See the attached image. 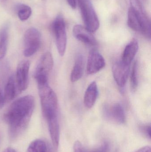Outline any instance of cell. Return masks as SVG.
Instances as JSON below:
<instances>
[{"mask_svg": "<svg viewBox=\"0 0 151 152\" xmlns=\"http://www.w3.org/2000/svg\"><path fill=\"white\" fill-rule=\"evenodd\" d=\"M34 107V98L30 95L18 98L10 105L4 115V119L9 126L11 138L15 139L25 131Z\"/></svg>", "mask_w": 151, "mask_h": 152, "instance_id": "obj_1", "label": "cell"}, {"mask_svg": "<svg viewBox=\"0 0 151 152\" xmlns=\"http://www.w3.org/2000/svg\"><path fill=\"white\" fill-rule=\"evenodd\" d=\"M130 7L128 13L127 24L132 30L141 33L150 39L151 22L140 0H130Z\"/></svg>", "mask_w": 151, "mask_h": 152, "instance_id": "obj_2", "label": "cell"}, {"mask_svg": "<svg viewBox=\"0 0 151 152\" xmlns=\"http://www.w3.org/2000/svg\"><path fill=\"white\" fill-rule=\"evenodd\" d=\"M42 111L46 120L58 116V102L56 95L48 83L38 86Z\"/></svg>", "mask_w": 151, "mask_h": 152, "instance_id": "obj_3", "label": "cell"}, {"mask_svg": "<svg viewBox=\"0 0 151 152\" xmlns=\"http://www.w3.org/2000/svg\"><path fill=\"white\" fill-rule=\"evenodd\" d=\"M85 27L91 33L96 32L100 26L97 14L90 0H77Z\"/></svg>", "mask_w": 151, "mask_h": 152, "instance_id": "obj_4", "label": "cell"}, {"mask_svg": "<svg viewBox=\"0 0 151 152\" xmlns=\"http://www.w3.org/2000/svg\"><path fill=\"white\" fill-rule=\"evenodd\" d=\"M53 65L54 61L51 53L47 52L43 54L35 72V78L38 86L48 83V77L53 68Z\"/></svg>", "mask_w": 151, "mask_h": 152, "instance_id": "obj_5", "label": "cell"}, {"mask_svg": "<svg viewBox=\"0 0 151 152\" xmlns=\"http://www.w3.org/2000/svg\"><path fill=\"white\" fill-rule=\"evenodd\" d=\"M52 29L58 52L60 56H63L66 49L67 36L65 22L62 15H59L55 19L52 24Z\"/></svg>", "mask_w": 151, "mask_h": 152, "instance_id": "obj_6", "label": "cell"}, {"mask_svg": "<svg viewBox=\"0 0 151 152\" xmlns=\"http://www.w3.org/2000/svg\"><path fill=\"white\" fill-rule=\"evenodd\" d=\"M41 43V35L35 28H28L24 37V54L25 57H30L35 54L39 50Z\"/></svg>", "mask_w": 151, "mask_h": 152, "instance_id": "obj_7", "label": "cell"}, {"mask_svg": "<svg viewBox=\"0 0 151 152\" xmlns=\"http://www.w3.org/2000/svg\"><path fill=\"white\" fill-rule=\"evenodd\" d=\"M29 68L30 63L28 61H22L18 65L15 80L19 93L25 90L28 86Z\"/></svg>", "mask_w": 151, "mask_h": 152, "instance_id": "obj_8", "label": "cell"}, {"mask_svg": "<svg viewBox=\"0 0 151 152\" xmlns=\"http://www.w3.org/2000/svg\"><path fill=\"white\" fill-rule=\"evenodd\" d=\"M104 114L109 121L118 124H124L126 121V114L121 104L116 103L104 107Z\"/></svg>", "mask_w": 151, "mask_h": 152, "instance_id": "obj_9", "label": "cell"}, {"mask_svg": "<svg viewBox=\"0 0 151 152\" xmlns=\"http://www.w3.org/2000/svg\"><path fill=\"white\" fill-rule=\"evenodd\" d=\"M113 75L117 85L120 87L125 86L130 72V65L121 61L116 62L113 67Z\"/></svg>", "mask_w": 151, "mask_h": 152, "instance_id": "obj_10", "label": "cell"}, {"mask_svg": "<svg viewBox=\"0 0 151 152\" xmlns=\"http://www.w3.org/2000/svg\"><path fill=\"white\" fill-rule=\"evenodd\" d=\"M105 65L103 57L97 51H91L88 58L87 73L90 75L96 74L103 69Z\"/></svg>", "mask_w": 151, "mask_h": 152, "instance_id": "obj_11", "label": "cell"}, {"mask_svg": "<svg viewBox=\"0 0 151 152\" xmlns=\"http://www.w3.org/2000/svg\"><path fill=\"white\" fill-rule=\"evenodd\" d=\"M73 34L77 40L90 46H95L97 44V40L92 33L86 27L76 25L73 28Z\"/></svg>", "mask_w": 151, "mask_h": 152, "instance_id": "obj_12", "label": "cell"}, {"mask_svg": "<svg viewBox=\"0 0 151 152\" xmlns=\"http://www.w3.org/2000/svg\"><path fill=\"white\" fill-rule=\"evenodd\" d=\"M49 132L52 145L56 150L58 148L59 142V125L58 116L52 117L47 120Z\"/></svg>", "mask_w": 151, "mask_h": 152, "instance_id": "obj_13", "label": "cell"}, {"mask_svg": "<svg viewBox=\"0 0 151 152\" xmlns=\"http://www.w3.org/2000/svg\"><path fill=\"white\" fill-rule=\"evenodd\" d=\"M139 49V45L136 39L134 38L125 47L122 55L121 61L130 65L136 55Z\"/></svg>", "mask_w": 151, "mask_h": 152, "instance_id": "obj_14", "label": "cell"}, {"mask_svg": "<svg viewBox=\"0 0 151 152\" xmlns=\"http://www.w3.org/2000/svg\"><path fill=\"white\" fill-rule=\"evenodd\" d=\"M98 88L95 81L91 82L86 89L84 96V103L87 108H92L97 99Z\"/></svg>", "mask_w": 151, "mask_h": 152, "instance_id": "obj_15", "label": "cell"}, {"mask_svg": "<svg viewBox=\"0 0 151 152\" xmlns=\"http://www.w3.org/2000/svg\"><path fill=\"white\" fill-rule=\"evenodd\" d=\"M54 147L41 139L32 142L28 146L27 152H55Z\"/></svg>", "mask_w": 151, "mask_h": 152, "instance_id": "obj_16", "label": "cell"}, {"mask_svg": "<svg viewBox=\"0 0 151 152\" xmlns=\"http://www.w3.org/2000/svg\"><path fill=\"white\" fill-rule=\"evenodd\" d=\"M84 69V59L82 55H78L75 60L74 66L71 75V80L75 82L81 78Z\"/></svg>", "mask_w": 151, "mask_h": 152, "instance_id": "obj_17", "label": "cell"}, {"mask_svg": "<svg viewBox=\"0 0 151 152\" xmlns=\"http://www.w3.org/2000/svg\"><path fill=\"white\" fill-rule=\"evenodd\" d=\"M18 91L15 77L13 75L11 76L8 79L4 88V97L5 102L12 101L17 94Z\"/></svg>", "mask_w": 151, "mask_h": 152, "instance_id": "obj_18", "label": "cell"}, {"mask_svg": "<svg viewBox=\"0 0 151 152\" xmlns=\"http://www.w3.org/2000/svg\"><path fill=\"white\" fill-rule=\"evenodd\" d=\"M9 26L4 25L0 29V60H2L6 54L9 38Z\"/></svg>", "mask_w": 151, "mask_h": 152, "instance_id": "obj_19", "label": "cell"}, {"mask_svg": "<svg viewBox=\"0 0 151 152\" xmlns=\"http://www.w3.org/2000/svg\"><path fill=\"white\" fill-rule=\"evenodd\" d=\"M18 16L20 20L25 21L27 20L32 14V9L27 5L22 4L18 10Z\"/></svg>", "mask_w": 151, "mask_h": 152, "instance_id": "obj_20", "label": "cell"}, {"mask_svg": "<svg viewBox=\"0 0 151 152\" xmlns=\"http://www.w3.org/2000/svg\"><path fill=\"white\" fill-rule=\"evenodd\" d=\"M137 65L135 62L132 67L130 75V85L132 91H136L138 86V78H137Z\"/></svg>", "mask_w": 151, "mask_h": 152, "instance_id": "obj_21", "label": "cell"}, {"mask_svg": "<svg viewBox=\"0 0 151 152\" xmlns=\"http://www.w3.org/2000/svg\"><path fill=\"white\" fill-rule=\"evenodd\" d=\"M140 131L148 138H151L150 125H144L140 127Z\"/></svg>", "mask_w": 151, "mask_h": 152, "instance_id": "obj_22", "label": "cell"}, {"mask_svg": "<svg viewBox=\"0 0 151 152\" xmlns=\"http://www.w3.org/2000/svg\"><path fill=\"white\" fill-rule=\"evenodd\" d=\"M74 152H85L81 143L78 141H76L74 143Z\"/></svg>", "mask_w": 151, "mask_h": 152, "instance_id": "obj_23", "label": "cell"}, {"mask_svg": "<svg viewBox=\"0 0 151 152\" xmlns=\"http://www.w3.org/2000/svg\"><path fill=\"white\" fill-rule=\"evenodd\" d=\"M100 152H110V147L107 142H105L102 148L100 149Z\"/></svg>", "mask_w": 151, "mask_h": 152, "instance_id": "obj_24", "label": "cell"}, {"mask_svg": "<svg viewBox=\"0 0 151 152\" xmlns=\"http://www.w3.org/2000/svg\"><path fill=\"white\" fill-rule=\"evenodd\" d=\"M68 4L73 9H75L77 6V0H66Z\"/></svg>", "mask_w": 151, "mask_h": 152, "instance_id": "obj_25", "label": "cell"}, {"mask_svg": "<svg viewBox=\"0 0 151 152\" xmlns=\"http://www.w3.org/2000/svg\"><path fill=\"white\" fill-rule=\"evenodd\" d=\"M5 102L4 95L2 93L1 88H0V110H1L3 107Z\"/></svg>", "mask_w": 151, "mask_h": 152, "instance_id": "obj_26", "label": "cell"}, {"mask_svg": "<svg viewBox=\"0 0 151 152\" xmlns=\"http://www.w3.org/2000/svg\"><path fill=\"white\" fill-rule=\"evenodd\" d=\"M135 152H151V148L150 146H145Z\"/></svg>", "mask_w": 151, "mask_h": 152, "instance_id": "obj_27", "label": "cell"}, {"mask_svg": "<svg viewBox=\"0 0 151 152\" xmlns=\"http://www.w3.org/2000/svg\"><path fill=\"white\" fill-rule=\"evenodd\" d=\"M3 152H17L16 150H14L13 148H11V147H8L6 148L4 151Z\"/></svg>", "mask_w": 151, "mask_h": 152, "instance_id": "obj_28", "label": "cell"}, {"mask_svg": "<svg viewBox=\"0 0 151 152\" xmlns=\"http://www.w3.org/2000/svg\"><path fill=\"white\" fill-rule=\"evenodd\" d=\"M100 150H95V151H91L90 152H100Z\"/></svg>", "mask_w": 151, "mask_h": 152, "instance_id": "obj_29", "label": "cell"}]
</instances>
